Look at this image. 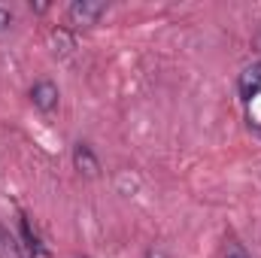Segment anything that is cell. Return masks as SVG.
Here are the masks:
<instances>
[{
    "label": "cell",
    "mask_w": 261,
    "mask_h": 258,
    "mask_svg": "<svg viewBox=\"0 0 261 258\" xmlns=\"http://www.w3.org/2000/svg\"><path fill=\"white\" fill-rule=\"evenodd\" d=\"M103 12H107V3L76 0V3H70L67 18H70V24H76V28H91V24H97V18H100Z\"/></svg>",
    "instance_id": "6da1fadb"
},
{
    "label": "cell",
    "mask_w": 261,
    "mask_h": 258,
    "mask_svg": "<svg viewBox=\"0 0 261 258\" xmlns=\"http://www.w3.org/2000/svg\"><path fill=\"white\" fill-rule=\"evenodd\" d=\"M58 85L52 82V79H40V82H34V88H31V104L40 110V113H55L58 110Z\"/></svg>",
    "instance_id": "7a4b0ae2"
},
{
    "label": "cell",
    "mask_w": 261,
    "mask_h": 258,
    "mask_svg": "<svg viewBox=\"0 0 261 258\" xmlns=\"http://www.w3.org/2000/svg\"><path fill=\"white\" fill-rule=\"evenodd\" d=\"M73 167L79 173H85V176H97L100 173V161H97V155L91 152L88 143H76L73 146Z\"/></svg>",
    "instance_id": "3957f363"
},
{
    "label": "cell",
    "mask_w": 261,
    "mask_h": 258,
    "mask_svg": "<svg viewBox=\"0 0 261 258\" xmlns=\"http://www.w3.org/2000/svg\"><path fill=\"white\" fill-rule=\"evenodd\" d=\"M240 97L243 100H252L255 94H261V61H255V64H249L243 73H240Z\"/></svg>",
    "instance_id": "277c9868"
},
{
    "label": "cell",
    "mask_w": 261,
    "mask_h": 258,
    "mask_svg": "<svg viewBox=\"0 0 261 258\" xmlns=\"http://www.w3.org/2000/svg\"><path fill=\"white\" fill-rule=\"evenodd\" d=\"M49 46H52V52L61 55V58H70V55L76 52V40H73V34H70L67 28H55V31L49 34Z\"/></svg>",
    "instance_id": "5b68a950"
},
{
    "label": "cell",
    "mask_w": 261,
    "mask_h": 258,
    "mask_svg": "<svg viewBox=\"0 0 261 258\" xmlns=\"http://www.w3.org/2000/svg\"><path fill=\"white\" fill-rule=\"evenodd\" d=\"M21 240H24V249L31 252V258H49L46 246H43V240H40V234L31 228L28 216H21Z\"/></svg>",
    "instance_id": "8992f818"
},
{
    "label": "cell",
    "mask_w": 261,
    "mask_h": 258,
    "mask_svg": "<svg viewBox=\"0 0 261 258\" xmlns=\"http://www.w3.org/2000/svg\"><path fill=\"white\" fill-rule=\"evenodd\" d=\"M0 258H21V243L6 228H0Z\"/></svg>",
    "instance_id": "52a82bcc"
},
{
    "label": "cell",
    "mask_w": 261,
    "mask_h": 258,
    "mask_svg": "<svg viewBox=\"0 0 261 258\" xmlns=\"http://www.w3.org/2000/svg\"><path fill=\"white\" fill-rule=\"evenodd\" d=\"M225 258H249V255H246V249H243L237 240H231V243H228V249H225Z\"/></svg>",
    "instance_id": "ba28073f"
},
{
    "label": "cell",
    "mask_w": 261,
    "mask_h": 258,
    "mask_svg": "<svg viewBox=\"0 0 261 258\" xmlns=\"http://www.w3.org/2000/svg\"><path fill=\"white\" fill-rule=\"evenodd\" d=\"M9 24H12V15H9V9H3V6H0V34H3V31H9Z\"/></svg>",
    "instance_id": "9c48e42d"
},
{
    "label": "cell",
    "mask_w": 261,
    "mask_h": 258,
    "mask_svg": "<svg viewBox=\"0 0 261 258\" xmlns=\"http://www.w3.org/2000/svg\"><path fill=\"white\" fill-rule=\"evenodd\" d=\"M146 258H167V249H164V246H152V249L146 252Z\"/></svg>",
    "instance_id": "30bf717a"
},
{
    "label": "cell",
    "mask_w": 261,
    "mask_h": 258,
    "mask_svg": "<svg viewBox=\"0 0 261 258\" xmlns=\"http://www.w3.org/2000/svg\"><path fill=\"white\" fill-rule=\"evenodd\" d=\"M31 9H34V12H46L49 6H46V3H31Z\"/></svg>",
    "instance_id": "8fae6325"
},
{
    "label": "cell",
    "mask_w": 261,
    "mask_h": 258,
    "mask_svg": "<svg viewBox=\"0 0 261 258\" xmlns=\"http://www.w3.org/2000/svg\"><path fill=\"white\" fill-rule=\"evenodd\" d=\"M258 46H261V34H258Z\"/></svg>",
    "instance_id": "7c38bea8"
}]
</instances>
